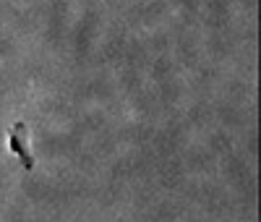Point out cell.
Instances as JSON below:
<instances>
[{
  "mask_svg": "<svg viewBox=\"0 0 261 222\" xmlns=\"http://www.w3.org/2000/svg\"><path fill=\"white\" fill-rule=\"evenodd\" d=\"M8 149L18 157L21 167H24L27 172L34 170L37 160H34V152H32V139H29V126L24 120H16L8 131Z\"/></svg>",
  "mask_w": 261,
  "mask_h": 222,
  "instance_id": "obj_1",
  "label": "cell"
}]
</instances>
